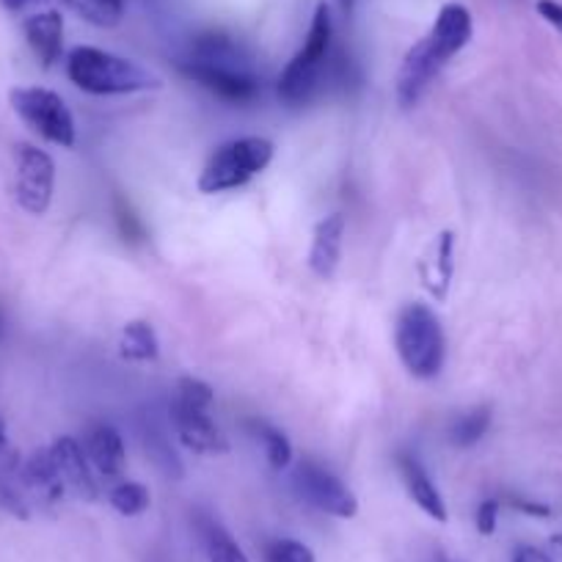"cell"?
I'll return each mask as SVG.
<instances>
[{
	"label": "cell",
	"mask_w": 562,
	"mask_h": 562,
	"mask_svg": "<svg viewBox=\"0 0 562 562\" xmlns=\"http://www.w3.org/2000/svg\"><path fill=\"white\" fill-rule=\"evenodd\" d=\"M18 469H20V458L18 452L12 450V445H9L7 425H3V419H0V477H9V474H14Z\"/></svg>",
	"instance_id": "cell-26"
},
{
	"label": "cell",
	"mask_w": 562,
	"mask_h": 562,
	"mask_svg": "<svg viewBox=\"0 0 562 562\" xmlns=\"http://www.w3.org/2000/svg\"><path fill=\"white\" fill-rule=\"evenodd\" d=\"M199 529H202L204 551H207L210 562H248L246 551L237 546V540L221 524L204 521Z\"/></svg>",
	"instance_id": "cell-18"
},
{
	"label": "cell",
	"mask_w": 562,
	"mask_h": 562,
	"mask_svg": "<svg viewBox=\"0 0 562 562\" xmlns=\"http://www.w3.org/2000/svg\"><path fill=\"white\" fill-rule=\"evenodd\" d=\"M14 477L20 480V488L25 491L29 499L42 502V505H56L61 502V496L67 494L61 483V474H58L56 461H53L50 447H42V450H34L20 469L14 472Z\"/></svg>",
	"instance_id": "cell-12"
},
{
	"label": "cell",
	"mask_w": 562,
	"mask_h": 562,
	"mask_svg": "<svg viewBox=\"0 0 562 562\" xmlns=\"http://www.w3.org/2000/svg\"><path fill=\"white\" fill-rule=\"evenodd\" d=\"M491 428V408L488 405H480V408L467 411V414L458 416L450 428V441L456 447H472L488 434Z\"/></svg>",
	"instance_id": "cell-21"
},
{
	"label": "cell",
	"mask_w": 562,
	"mask_h": 562,
	"mask_svg": "<svg viewBox=\"0 0 562 562\" xmlns=\"http://www.w3.org/2000/svg\"><path fill=\"white\" fill-rule=\"evenodd\" d=\"M213 389L199 378H180L177 381V403L193 405V408H213Z\"/></svg>",
	"instance_id": "cell-24"
},
{
	"label": "cell",
	"mask_w": 562,
	"mask_h": 562,
	"mask_svg": "<svg viewBox=\"0 0 562 562\" xmlns=\"http://www.w3.org/2000/svg\"><path fill=\"white\" fill-rule=\"evenodd\" d=\"M3 3V9H9V12H20L23 7H29L31 0H0Z\"/></svg>",
	"instance_id": "cell-30"
},
{
	"label": "cell",
	"mask_w": 562,
	"mask_h": 562,
	"mask_svg": "<svg viewBox=\"0 0 562 562\" xmlns=\"http://www.w3.org/2000/svg\"><path fill=\"white\" fill-rule=\"evenodd\" d=\"M331 12H328L326 3H321L315 9V18H312L304 45H301V50L290 58V64L279 75V97L288 105H304L321 89L323 69H326L328 53H331Z\"/></svg>",
	"instance_id": "cell-4"
},
{
	"label": "cell",
	"mask_w": 562,
	"mask_h": 562,
	"mask_svg": "<svg viewBox=\"0 0 562 562\" xmlns=\"http://www.w3.org/2000/svg\"><path fill=\"white\" fill-rule=\"evenodd\" d=\"M510 562H554V557L549 554V551L538 549V546H518L516 551H513Z\"/></svg>",
	"instance_id": "cell-28"
},
{
	"label": "cell",
	"mask_w": 562,
	"mask_h": 562,
	"mask_svg": "<svg viewBox=\"0 0 562 562\" xmlns=\"http://www.w3.org/2000/svg\"><path fill=\"white\" fill-rule=\"evenodd\" d=\"M293 488L306 505L326 513V516L353 518L359 513V499H356L353 491L337 474H331L315 461L299 463V469L293 472Z\"/></svg>",
	"instance_id": "cell-8"
},
{
	"label": "cell",
	"mask_w": 562,
	"mask_h": 562,
	"mask_svg": "<svg viewBox=\"0 0 562 562\" xmlns=\"http://www.w3.org/2000/svg\"><path fill=\"white\" fill-rule=\"evenodd\" d=\"M248 428H251V434L262 441L265 458H268L270 467L288 469L290 463H293V445H290L288 436L281 434V430H276L273 425H268V422H259V419L248 422Z\"/></svg>",
	"instance_id": "cell-19"
},
{
	"label": "cell",
	"mask_w": 562,
	"mask_h": 562,
	"mask_svg": "<svg viewBox=\"0 0 562 562\" xmlns=\"http://www.w3.org/2000/svg\"><path fill=\"white\" fill-rule=\"evenodd\" d=\"M53 461H56L58 474H61V483L69 494H75L78 499L94 502L100 496V483H97V474L91 469L89 456H86L83 447L72 439V436H61L50 445Z\"/></svg>",
	"instance_id": "cell-11"
},
{
	"label": "cell",
	"mask_w": 562,
	"mask_h": 562,
	"mask_svg": "<svg viewBox=\"0 0 562 562\" xmlns=\"http://www.w3.org/2000/svg\"><path fill=\"white\" fill-rule=\"evenodd\" d=\"M337 3H339V7H342L345 14L353 12V7H356V0H337Z\"/></svg>",
	"instance_id": "cell-32"
},
{
	"label": "cell",
	"mask_w": 562,
	"mask_h": 562,
	"mask_svg": "<svg viewBox=\"0 0 562 562\" xmlns=\"http://www.w3.org/2000/svg\"><path fill=\"white\" fill-rule=\"evenodd\" d=\"M122 356L130 361H155L160 356L158 334L149 323L133 321L122 331Z\"/></svg>",
	"instance_id": "cell-17"
},
{
	"label": "cell",
	"mask_w": 562,
	"mask_h": 562,
	"mask_svg": "<svg viewBox=\"0 0 562 562\" xmlns=\"http://www.w3.org/2000/svg\"><path fill=\"white\" fill-rule=\"evenodd\" d=\"M535 9H538V14L551 29H557L562 34V3H557V0H538Z\"/></svg>",
	"instance_id": "cell-27"
},
{
	"label": "cell",
	"mask_w": 562,
	"mask_h": 562,
	"mask_svg": "<svg viewBox=\"0 0 562 562\" xmlns=\"http://www.w3.org/2000/svg\"><path fill=\"white\" fill-rule=\"evenodd\" d=\"M25 42L45 69L58 64L64 53V18L58 12H36L23 23Z\"/></svg>",
	"instance_id": "cell-16"
},
{
	"label": "cell",
	"mask_w": 562,
	"mask_h": 562,
	"mask_svg": "<svg viewBox=\"0 0 562 562\" xmlns=\"http://www.w3.org/2000/svg\"><path fill=\"white\" fill-rule=\"evenodd\" d=\"M171 425L182 445L196 456H224L229 450L224 434L213 422L207 408H193V405L177 403L171 405Z\"/></svg>",
	"instance_id": "cell-10"
},
{
	"label": "cell",
	"mask_w": 562,
	"mask_h": 562,
	"mask_svg": "<svg viewBox=\"0 0 562 562\" xmlns=\"http://www.w3.org/2000/svg\"><path fill=\"white\" fill-rule=\"evenodd\" d=\"M182 72L226 102H251L262 91L254 58L226 34H204L191 45Z\"/></svg>",
	"instance_id": "cell-1"
},
{
	"label": "cell",
	"mask_w": 562,
	"mask_h": 562,
	"mask_svg": "<svg viewBox=\"0 0 562 562\" xmlns=\"http://www.w3.org/2000/svg\"><path fill=\"white\" fill-rule=\"evenodd\" d=\"M510 505L516 507V510L527 513V516H538V518H549V516H551V510H549V507H546V505H540V502L516 499V496H513V499H510Z\"/></svg>",
	"instance_id": "cell-29"
},
{
	"label": "cell",
	"mask_w": 562,
	"mask_h": 562,
	"mask_svg": "<svg viewBox=\"0 0 562 562\" xmlns=\"http://www.w3.org/2000/svg\"><path fill=\"white\" fill-rule=\"evenodd\" d=\"M394 348L414 378L428 381L439 375L445 367L447 339L436 312L425 304L403 306L394 323Z\"/></svg>",
	"instance_id": "cell-3"
},
{
	"label": "cell",
	"mask_w": 562,
	"mask_h": 562,
	"mask_svg": "<svg viewBox=\"0 0 562 562\" xmlns=\"http://www.w3.org/2000/svg\"><path fill=\"white\" fill-rule=\"evenodd\" d=\"M499 510H502L499 499L480 502L477 516H474V524H477L480 535H494L496 532V524H499Z\"/></svg>",
	"instance_id": "cell-25"
},
{
	"label": "cell",
	"mask_w": 562,
	"mask_h": 562,
	"mask_svg": "<svg viewBox=\"0 0 562 562\" xmlns=\"http://www.w3.org/2000/svg\"><path fill=\"white\" fill-rule=\"evenodd\" d=\"M549 543H551V549H554V551H557V554H560V557H562V535H554V538H551V540H549Z\"/></svg>",
	"instance_id": "cell-31"
},
{
	"label": "cell",
	"mask_w": 562,
	"mask_h": 562,
	"mask_svg": "<svg viewBox=\"0 0 562 562\" xmlns=\"http://www.w3.org/2000/svg\"><path fill=\"white\" fill-rule=\"evenodd\" d=\"M56 188V164L45 149L18 144L14 149V193L25 213L45 215Z\"/></svg>",
	"instance_id": "cell-7"
},
{
	"label": "cell",
	"mask_w": 562,
	"mask_h": 562,
	"mask_svg": "<svg viewBox=\"0 0 562 562\" xmlns=\"http://www.w3.org/2000/svg\"><path fill=\"white\" fill-rule=\"evenodd\" d=\"M397 467H400V474H403L405 491H408V496L414 499V505L419 507L422 513H428L434 521L445 524L447 518H450V513H447V502H445V496H441V491L436 488V483H434V477L428 474V469L422 467L419 458L400 456Z\"/></svg>",
	"instance_id": "cell-14"
},
{
	"label": "cell",
	"mask_w": 562,
	"mask_h": 562,
	"mask_svg": "<svg viewBox=\"0 0 562 562\" xmlns=\"http://www.w3.org/2000/svg\"><path fill=\"white\" fill-rule=\"evenodd\" d=\"M273 140L262 135H246V138L226 140L224 147L215 149L199 175V191L213 196V193L232 191V188L246 186L257 175H262L273 160Z\"/></svg>",
	"instance_id": "cell-5"
},
{
	"label": "cell",
	"mask_w": 562,
	"mask_h": 562,
	"mask_svg": "<svg viewBox=\"0 0 562 562\" xmlns=\"http://www.w3.org/2000/svg\"><path fill=\"white\" fill-rule=\"evenodd\" d=\"M86 456H89L91 469L100 480L116 485L124 480V469H127V456H124L122 436L111 425H94L86 434Z\"/></svg>",
	"instance_id": "cell-13"
},
{
	"label": "cell",
	"mask_w": 562,
	"mask_h": 562,
	"mask_svg": "<svg viewBox=\"0 0 562 562\" xmlns=\"http://www.w3.org/2000/svg\"><path fill=\"white\" fill-rule=\"evenodd\" d=\"M9 100H12L14 113L36 135H42L56 147H75V138H78L75 119L67 102L61 100V94L50 89H40V86H23V89H12Z\"/></svg>",
	"instance_id": "cell-6"
},
{
	"label": "cell",
	"mask_w": 562,
	"mask_h": 562,
	"mask_svg": "<svg viewBox=\"0 0 562 562\" xmlns=\"http://www.w3.org/2000/svg\"><path fill=\"white\" fill-rule=\"evenodd\" d=\"M67 75L78 89L89 94H135L164 86L153 69L100 47H75L67 56Z\"/></svg>",
	"instance_id": "cell-2"
},
{
	"label": "cell",
	"mask_w": 562,
	"mask_h": 562,
	"mask_svg": "<svg viewBox=\"0 0 562 562\" xmlns=\"http://www.w3.org/2000/svg\"><path fill=\"white\" fill-rule=\"evenodd\" d=\"M265 562H317L315 551L295 538H276L265 546Z\"/></svg>",
	"instance_id": "cell-23"
},
{
	"label": "cell",
	"mask_w": 562,
	"mask_h": 562,
	"mask_svg": "<svg viewBox=\"0 0 562 562\" xmlns=\"http://www.w3.org/2000/svg\"><path fill=\"white\" fill-rule=\"evenodd\" d=\"M342 243H345V215L334 213L326 215L321 224L315 226L310 248V268L312 273L321 279H331L342 259Z\"/></svg>",
	"instance_id": "cell-15"
},
{
	"label": "cell",
	"mask_w": 562,
	"mask_h": 562,
	"mask_svg": "<svg viewBox=\"0 0 562 562\" xmlns=\"http://www.w3.org/2000/svg\"><path fill=\"white\" fill-rule=\"evenodd\" d=\"M69 7L100 29H113L124 14V0H67Z\"/></svg>",
	"instance_id": "cell-22"
},
{
	"label": "cell",
	"mask_w": 562,
	"mask_h": 562,
	"mask_svg": "<svg viewBox=\"0 0 562 562\" xmlns=\"http://www.w3.org/2000/svg\"><path fill=\"white\" fill-rule=\"evenodd\" d=\"M108 502H111V507L119 513V516L133 518L149 510V505H153V494H149L147 485L130 483V480H119V483L111 488V494H108Z\"/></svg>",
	"instance_id": "cell-20"
},
{
	"label": "cell",
	"mask_w": 562,
	"mask_h": 562,
	"mask_svg": "<svg viewBox=\"0 0 562 562\" xmlns=\"http://www.w3.org/2000/svg\"><path fill=\"white\" fill-rule=\"evenodd\" d=\"M450 58L445 56L439 45L428 34L422 36L403 58V67L397 72V102L403 108H414L428 91V86L439 78L441 69Z\"/></svg>",
	"instance_id": "cell-9"
}]
</instances>
